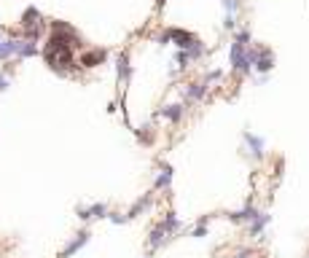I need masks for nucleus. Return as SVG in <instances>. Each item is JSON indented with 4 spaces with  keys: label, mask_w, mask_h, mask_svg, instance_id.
I'll return each instance as SVG.
<instances>
[{
    "label": "nucleus",
    "mask_w": 309,
    "mask_h": 258,
    "mask_svg": "<svg viewBox=\"0 0 309 258\" xmlns=\"http://www.w3.org/2000/svg\"><path fill=\"white\" fill-rule=\"evenodd\" d=\"M242 140H245V146H248V151H250V156H253V159H264L266 142L261 140L258 135H253L250 129H245V132H242Z\"/></svg>",
    "instance_id": "f257e3e1"
},
{
    "label": "nucleus",
    "mask_w": 309,
    "mask_h": 258,
    "mask_svg": "<svg viewBox=\"0 0 309 258\" xmlns=\"http://www.w3.org/2000/svg\"><path fill=\"white\" fill-rule=\"evenodd\" d=\"M271 68H274V51L266 49V46H261L258 60H256V65H253V70H258L261 75H266V73H271Z\"/></svg>",
    "instance_id": "f03ea898"
},
{
    "label": "nucleus",
    "mask_w": 309,
    "mask_h": 258,
    "mask_svg": "<svg viewBox=\"0 0 309 258\" xmlns=\"http://www.w3.org/2000/svg\"><path fill=\"white\" fill-rule=\"evenodd\" d=\"M78 218H81V221H97V218H108V205L105 202H97V205H89V207H78Z\"/></svg>",
    "instance_id": "7ed1b4c3"
},
{
    "label": "nucleus",
    "mask_w": 309,
    "mask_h": 258,
    "mask_svg": "<svg viewBox=\"0 0 309 258\" xmlns=\"http://www.w3.org/2000/svg\"><path fill=\"white\" fill-rule=\"evenodd\" d=\"M204 94H207V83L204 81H191V83H186V89H183L186 102H199V100H204Z\"/></svg>",
    "instance_id": "20e7f679"
},
{
    "label": "nucleus",
    "mask_w": 309,
    "mask_h": 258,
    "mask_svg": "<svg viewBox=\"0 0 309 258\" xmlns=\"http://www.w3.org/2000/svg\"><path fill=\"white\" fill-rule=\"evenodd\" d=\"M170 43H175L177 49H189V46L196 41V35L194 33H186V30H177V27H170Z\"/></svg>",
    "instance_id": "39448f33"
},
{
    "label": "nucleus",
    "mask_w": 309,
    "mask_h": 258,
    "mask_svg": "<svg viewBox=\"0 0 309 258\" xmlns=\"http://www.w3.org/2000/svg\"><path fill=\"white\" fill-rule=\"evenodd\" d=\"M116 70H118V83L132 81V65H129V54L127 51H121L116 56Z\"/></svg>",
    "instance_id": "423d86ee"
},
{
    "label": "nucleus",
    "mask_w": 309,
    "mask_h": 258,
    "mask_svg": "<svg viewBox=\"0 0 309 258\" xmlns=\"http://www.w3.org/2000/svg\"><path fill=\"white\" fill-rule=\"evenodd\" d=\"M108 60V51L105 49H95V51H83L81 54V68H97Z\"/></svg>",
    "instance_id": "0eeeda50"
},
{
    "label": "nucleus",
    "mask_w": 309,
    "mask_h": 258,
    "mask_svg": "<svg viewBox=\"0 0 309 258\" xmlns=\"http://www.w3.org/2000/svg\"><path fill=\"white\" fill-rule=\"evenodd\" d=\"M86 242H89V232H78V234H76V237H73V240L68 242V245H65V250L59 253V258H70L73 253H78V250H81V247L86 245Z\"/></svg>",
    "instance_id": "6e6552de"
},
{
    "label": "nucleus",
    "mask_w": 309,
    "mask_h": 258,
    "mask_svg": "<svg viewBox=\"0 0 309 258\" xmlns=\"http://www.w3.org/2000/svg\"><path fill=\"white\" fill-rule=\"evenodd\" d=\"M261 213L253 205H248V207H242V210H237V213H229V221L231 223H250V221H256Z\"/></svg>",
    "instance_id": "1a4fd4ad"
},
{
    "label": "nucleus",
    "mask_w": 309,
    "mask_h": 258,
    "mask_svg": "<svg viewBox=\"0 0 309 258\" xmlns=\"http://www.w3.org/2000/svg\"><path fill=\"white\" fill-rule=\"evenodd\" d=\"M151 205H153V194H145V196H140L137 202H135L132 207H129L127 218H129V221H135V218H140V215H143V213H145V210L151 207Z\"/></svg>",
    "instance_id": "9d476101"
},
{
    "label": "nucleus",
    "mask_w": 309,
    "mask_h": 258,
    "mask_svg": "<svg viewBox=\"0 0 309 258\" xmlns=\"http://www.w3.org/2000/svg\"><path fill=\"white\" fill-rule=\"evenodd\" d=\"M16 49H19V38H0V62L11 60V56H16Z\"/></svg>",
    "instance_id": "9b49d317"
},
{
    "label": "nucleus",
    "mask_w": 309,
    "mask_h": 258,
    "mask_svg": "<svg viewBox=\"0 0 309 258\" xmlns=\"http://www.w3.org/2000/svg\"><path fill=\"white\" fill-rule=\"evenodd\" d=\"M183 113H186V108H183L180 102H175V105H164V108L159 110V116L167 119V121H172V124H177V121L183 119Z\"/></svg>",
    "instance_id": "f8f14e48"
},
{
    "label": "nucleus",
    "mask_w": 309,
    "mask_h": 258,
    "mask_svg": "<svg viewBox=\"0 0 309 258\" xmlns=\"http://www.w3.org/2000/svg\"><path fill=\"white\" fill-rule=\"evenodd\" d=\"M167 237H170V234H167V228H164L162 223L153 226V228H151V237H148V247H153V250H156V247H162V245L167 242Z\"/></svg>",
    "instance_id": "ddd939ff"
},
{
    "label": "nucleus",
    "mask_w": 309,
    "mask_h": 258,
    "mask_svg": "<svg viewBox=\"0 0 309 258\" xmlns=\"http://www.w3.org/2000/svg\"><path fill=\"white\" fill-rule=\"evenodd\" d=\"M41 54V46L38 41H30V38H24L19 41V49H16V56H38Z\"/></svg>",
    "instance_id": "4468645a"
},
{
    "label": "nucleus",
    "mask_w": 309,
    "mask_h": 258,
    "mask_svg": "<svg viewBox=\"0 0 309 258\" xmlns=\"http://www.w3.org/2000/svg\"><path fill=\"white\" fill-rule=\"evenodd\" d=\"M172 175H175V169H172L170 164H162V175H159V178L153 180V188H170Z\"/></svg>",
    "instance_id": "2eb2a0df"
},
{
    "label": "nucleus",
    "mask_w": 309,
    "mask_h": 258,
    "mask_svg": "<svg viewBox=\"0 0 309 258\" xmlns=\"http://www.w3.org/2000/svg\"><path fill=\"white\" fill-rule=\"evenodd\" d=\"M269 221H271V215H266V213H261V215L256 218V221H250V223H248V228H250V237H258V234L266 228V223H269Z\"/></svg>",
    "instance_id": "dca6fc26"
},
{
    "label": "nucleus",
    "mask_w": 309,
    "mask_h": 258,
    "mask_svg": "<svg viewBox=\"0 0 309 258\" xmlns=\"http://www.w3.org/2000/svg\"><path fill=\"white\" fill-rule=\"evenodd\" d=\"M186 51H189V56H191V60L196 62V60H202V56L204 54H207V46H204L202 41H199V38H196V41L189 46V49H186Z\"/></svg>",
    "instance_id": "f3484780"
},
{
    "label": "nucleus",
    "mask_w": 309,
    "mask_h": 258,
    "mask_svg": "<svg viewBox=\"0 0 309 258\" xmlns=\"http://www.w3.org/2000/svg\"><path fill=\"white\" fill-rule=\"evenodd\" d=\"M162 226L167 228V234H175V232H180V221H177V215H175V213H167V218L162 221Z\"/></svg>",
    "instance_id": "a211bd4d"
},
{
    "label": "nucleus",
    "mask_w": 309,
    "mask_h": 258,
    "mask_svg": "<svg viewBox=\"0 0 309 258\" xmlns=\"http://www.w3.org/2000/svg\"><path fill=\"white\" fill-rule=\"evenodd\" d=\"M175 62H177V70H186V68H191V56H189V51H186V49H180V51H177V56H175Z\"/></svg>",
    "instance_id": "6ab92c4d"
},
{
    "label": "nucleus",
    "mask_w": 309,
    "mask_h": 258,
    "mask_svg": "<svg viewBox=\"0 0 309 258\" xmlns=\"http://www.w3.org/2000/svg\"><path fill=\"white\" fill-rule=\"evenodd\" d=\"M234 41H237V43H245V46H250L253 35H250V30H248V27H242V30H237V33H234Z\"/></svg>",
    "instance_id": "aec40b11"
},
{
    "label": "nucleus",
    "mask_w": 309,
    "mask_h": 258,
    "mask_svg": "<svg viewBox=\"0 0 309 258\" xmlns=\"http://www.w3.org/2000/svg\"><path fill=\"white\" fill-rule=\"evenodd\" d=\"M191 234L196 237V240H202V237H207V218H199V226H196Z\"/></svg>",
    "instance_id": "412c9836"
},
{
    "label": "nucleus",
    "mask_w": 309,
    "mask_h": 258,
    "mask_svg": "<svg viewBox=\"0 0 309 258\" xmlns=\"http://www.w3.org/2000/svg\"><path fill=\"white\" fill-rule=\"evenodd\" d=\"M221 6L226 8V14H237L239 6H242V0H221Z\"/></svg>",
    "instance_id": "4be33fe9"
},
{
    "label": "nucleus",
    "mask_w": 309,
    "mask_h": 258,
    "mask_svg": "<svg viewBox=\"0 0 309 258\" xmlns=\"http://www.w3.org/2000/svg\"><path fill=\"white\" fill-rule=\"evenodd\" d=\"M221 78H223V70H210L207 75H204V83L210 86V83H215V81H221Z\"/></svg>",
    "instance_id": "5701e85b"
},
{
    "label": "nucleus",
    "mask_w": 309,
    "mask_h": 258,
    "mask_svg": "<svg viewBox=\"0 0 309 258\" xmlns=\"http://www.w3.org/2000/svg\"><path fill=\"white\" fill-rule=\"evenodd\" d=\"M223 27H226V30H237V16L226 14V19H223Z\"/></svg>",
    "instance_id": "b1692460"
},
{
    "label": "nucleus",
    "mask_w": 309,
    "mask_h": 258,
    "mask_svg": "<svg viewBox=\"0 0 309 258\" xmlns=\"http://www.w3.org/2000/svg\"><path fill=\"white\" fill-rule=\"evenodd\" d=\"M108 218H110V223H116V226H124V223L129 221V218H127V215H118V213H110Z\"/></svg>",
    "instance_id": "393cba45"
},
{
    "label": "nucleus",
    "mask_w": 309,
    "mask_h": 258,
    "mask_svg": "<svg viewBox=\"0 0 309 258\" xmlns=\"http://www.w3.org/2000/svg\"><path fill=\"white\" fill-rule=\"evenodd\" d=\"M8 83H11V81H8V75L0 73V92H6V89H8Z\"/></svg>",
    "instance_id": "a878e982"
},
{
    "label": "nucleus",
    "mask_w": 309,
    "mask_h": 258,
    "mask_svg": "<svg viewBox=\"0 0 309 258\" xmlns=\"http://www.w3.org/2000/svg\"><path fill=\"white\" fill-rule=\"evenodd\" d=\"M234 258H253V253H250V250H239V253L234 255Z\"/></svg>",
    "instance_id": "bb28decb"
},
{
    "label": "nucleus",
    "mask_w": 309,
    "mask_h": 258,
    "mask_svg": "<svg viewBox=\"0 0 309 258\" xmlns=\"http://www.w3.org/2000/svg\"><path fill=\"white\" fill-rule=\"evenodd\" d=\"M164 3H167V0H156V6H159V8H162Z\"/></svg>",
    "instance_id": "cd10ccee"
}]
</instances>
